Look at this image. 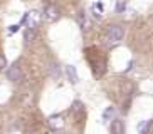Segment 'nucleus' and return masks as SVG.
I'll return each instance as SVG.
<instances>
[{
	"label": "nucleus",
	"instance_id": "f03ea898",
	"mask_svg": "<svg viewBox=\"0 0 153 134\" xmlns=\"http://www.w3.org/2000/svg\"><path fill=\"white\" fill-rule=\"evenodd\" d=\"M123 35H125V29H123L121 25H109V29H108V40L111 42V44L120 42V40L123 39Z\"/></svg>",
	"mask_w": 153,
	"mask_h": 134
},
{
	"label": "nucleus",
	"instance_id": "dca6fc26",
	"mask_svg": "<svg viewBox=\"0 0 153 134\" xmlns=\"http://www.w3.org/2000/svg\"><path fill=\"white\" fill-rule=\"evenodd\" d=\"M19 29H20V25H10L9 27V34H15Z\"/></svg>",
	"mask_w": 153,
	"mask_h": 134
},
{
	"label": "nucleus",
	"instance_id": "39448f33",
	"mask_svg": "<svg viewBox=\"0 0 153 134\" xmlns=\"http://www.w3.org/2000/svg\"><path fill=\"white\" fill-rule=\"evenodd\" d=\"M47 126H49L52 131H59L64 127V117L61 114H54L47 119Z\"/></svg>",
	"mask_w": 153,
	"mask_h": 134
},
{
	"label": "nucleus",
	"instance_id": "9d476101",
	"mask_svg": "<svg viewBox=\"0 0 153 134\" xmlns=\"http://www.w3.org/2000/svg\"><path fill=\"white\" fill-rule=\"evenodd\" d=\"M150 126H152V121H141L138 124V133L140 134H148Z\"/></svg>",
	"mask_w": 153,
	"mask_h": 134
},
{
	"label": "nucleus",
	"instance_id": "4468645a",
	"mask_svg": "<svg viewBox=\"0 0 153 134\" xmlns=\"http://www.w3.org/2000/svg\"><path fill=\"white\" fill-rule=\"evenodd\" d=\"M125 9H126V4H125V2H118V4H116V12H118V13L125 12Z\"/></svg>",
	"mask_w": 153,
	"mask_h": 134
},
{
	"label": "nucleus",
	"instance_id": "423d86ee",
	"mask_svg": "<svg viewBox=\"0 0 153 134\" xmlns=\"http://www.w3.org/2000/svg\"><path fill=\"white\" fill-rule=\"evenodd\" d=\"M77 24H79V27H81L82 32H88L89 30V18H88V13L84 12V10H81L79 12V15H77Z\"/></svg>",
	"mask_w": 153,
	"mask_h": 134
},
{
	"label": "nucleus",
	"instance_id": "7ed1b4c3",
	"mask_svg": "<svg viewBox=\"0 0 153 134\" xmlns=\"http://www.w3.org/2000/svg\"><path fill=\"white\" fill-rule=\"evenodd\" d=\"M59 17H61V12H59L57 5L47 4V5L44 7V18L47 20V22H56Z\"/></svg>",
	"mask_w": 153,
	"mask_h": 134
},
{
	"label": "nucleus",
	"instance_id": "2eb2a0df",
	"mask_svg": "<svg viewBox=\"0 0 153 134\" xmlns=\"http://www.w3.org/2000/svg\"><path fill=\"white\" fill-rule=\"evenodd\" d=\"M5 67H7V59L0 54V71H2V69H5Z\"/></svg>",
	"mask_w": 153,
	"mask_h": 134
},
{
	"label": "nucleus",
	"instance_id": "f8f14e48",
	"mask_svg": "<svg viewBox=\"0 0 153 134\" xmlns=\"http://www.w3.org/2000/svg\"><path fill=\"white\" fill-rule=\"evenodd\" d=\"M113 114H114V107H113V106H109V107H106V111H104V112H103V119H104V121H108V119H109V117H111V116H113Z\"/></svg>",
	"mask_w": 153,
	"mask_h": 134
},
{
	"label": "nucleus",
	"instance_id": "9b49d317",
	"mask_svg": "<svg viewBox=\"0 0 153 134\" xmlns=\"http://www.w3.org/2000/svg\"><path fill=\"white\" fill-rule=\"evenodd\" d=\"M103 12H104L103 4H101V2H96V4L93 5V13H94V17H96V18H101Z\"/></svg>",
	"mask_w": 153,
	"mask_h": 134
},
{
	"label": "nucleus",
	"instance_id": "0eeeda50",
	"mask_svg": "<svg viewBox=\"0 0 153 134\" xmlns=\"http://www.w3.org/2000/svg\"><path fill=\"white\" fill-rule=\"evenodd\" d=\"M111 133L113 134H125V124L121 119H113L111 122Z\"/></svg>",
	"mask_w": 153,
	"mask_h": 134
},
{
	"label": "nucleus",
	"instance_id": "20e7f679",
	"mask_svg": "<svg viewBox=\"0 0 153 134\" xmlns=\"http://www.w3.org/2000/svg\"><path fill=\"white\" fill-rule=\"evenodd\" d=\"M7 79L15 82V84L24 79V72H22V69L19 67V64H12V66L7 69Z\"/></svg>",
	"mask_w": 153,
	"mask_h": 134
},
{
	"label": "nucleus",
	"instance_id": "1a4fd4ad",
	"mask_svg": "<svg viewBox=\"0 0 153 134\" xmlns=\"http://www.w3.org/2000/svg\"><path fill=\"white\" fill-rule=\"evenodd\" d=\"M36 37H37L36 30H32V29H25V32H24V40H25V44H32Z\"/></svg>",
	"mask_w": 153,
	"mask_h": 134
},
{
	"label": "nucleus",
	"instance_id": "ddd939ff",
	"mask_svg": "<svg viewBox=\"0 0 153 134\" xmlns=\"http://www.w3.org/2000/svg\"><path fill=\"white\" fill-rule=\"evenodd\" d=\"M72 109H74V112H82V102L76 101V102L72 104Z\"/></svg>",
	"mask_w": 153,
	"mask_h": 134
},
{
	"label": "nucleus",
	"instance_id": "6e6552de",
	"mask_svg": "<svg viewBox=\"0 0 153 134\" xmlns=\"http://www.w3.org/2000/svg\"><path fill=\"white\" fill-rule=\"evenodd\" d=\"M66 74H68L69 80H71L72 84H76L77 80H79V77H77V72H76V67H74V66H66Z\"/></svg>",
	"mask_w": 153,
	"mask_h": 134
},
{
	"label": "nucleus",
	"instance_id": "f257e3e1",
	"mask_svg": "<svg viewBox=\"0 0 153 134\" xmlns=\"http://www.w3.org/2000/svg\"><path fill=\"white\" fill-rule=\"evenodd\" d=\"M39 22H41V13L37 12V10H30V12H27L22 17V24L27 29H32V30H36V27L39 25Z\"/></svg>",
	"mask_w": 153,
	"mask_h": 134
}]
</instances>
